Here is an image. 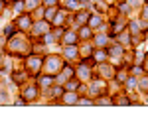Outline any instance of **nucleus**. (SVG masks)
I'll return each instance as SVG.
<instances>
[{"label":"nucleus","instance_id":"f3484780","mask_svg":"<svg viewBox=\"0 0 148 138\" xmlns=\"http://www.w3.org/2000/svg\"><path fill=\"white\" fill-rule=\"evenodd\" d=\"M95 57L101 59V61H105V59H107V53H105V51H99V53H95Z\"/></svg>","mask_w":148,"mask_h":138},{"label":"nucleus","instance_id":"f8f14e48","mask_svg":"<svg viewBox=\"0 0 148 138\" xmlns=\"http://www.w3.org/2000/svg\"><path fill=\"white\" fill-rule=\"evenodd\" d=\"M51 83H53L51 77H42V79H40V85H42V87H49Z\"/></svg>","mask_w":148,"mask_h":138},{"label":"nucleus","instance_id":"1a4fd4ad","mask_svg":"<svg viewBox=\"0 0 148 138\" xmlns=\"http://www.w3.org/2000/svg\"><path fill=\"white\" fill-rule=\"evenodd\" d=\"M87 20H89V14L87 12H79L77 14V24H85Z\"/></svg>","mask_w":148,"mask_h":138},{"label":"nucleus","instance_id":"9d476101","mask_svg":"<svg viewBox=\"0 0 148 138\" xmlns=\"http://www.w3.org/2000/svg\"><path fill=\"white\" fill-rule=\"evenodd\" d=\"M73 75H75V71L71 67H63V77H65V79H71Z\"/></svg>","mask_w":148,"mask_h":138},{"label":"nucleus","instance_id":"4468645a","mask_svg":"<svg viewBox=\"0 0 148 138\" xmlns=\"http://www.w3.org/2000/svg\"><path fill=\"white\" fill-rule=\"evenodd\" d=\"M89 22H91V26H99L101 24V18L99 16H89Z\"/></svg>","mask_w":148,"mask_h":138},{"label":"nucleus","instance_id":"c85d7f7f","mask_svg":"<svg viewBox=\"0 0 148 138\" xmlns=\"http://www.w3.org/2000/svg\"><path fill=\"white\" fill-rule=\"evenodd\" d=\"M146 2H148V0H146Z\"/></svg>","mask_w":148,"mask_h":138},{"label":"nucleus","instance_id":"dca6fc26","mask_svg":"<svg viewBox=\"0 0 148 138\" xmlns=\"http://www.w3.org/2000/svg\"><path fill=\"white\" fill-rule=\"evenodd\" d=\"M22 6H24V0H16V2H14V10L16 12L22 10Z\"/></svg>","mask_w":148,"mask_h":138},{"label":"nucleus","instance_id":"a878e982","mask_svg":"<svg viewBox=\"0 0 148 138\" xmlns=\"http://www.w3.org/2000/svg\"><path fill=\"white\" fill-rule=\"evenodd\" d=\"M79 2H87V0H79Z\"/></svg>","mask_w":148,"mask_h":138},{"label":"nucleus","instance_id":"39448f33","mask_svg":"<svg viewBox=\"0 0 148 138\" xmlns=\"http://www.w3.org/2000/svg\"><path fill=\"white\" fill-rule=\"evenodd\" d=\"M47 28H49L47 20H44V22H38V24H34V34H38V36L46 34V32H47Z\"/></svg>","mask_w":148,"mask_h":138},{"label":"nucleus","instance_id":"ddd939ff","mask_svg":"<svg viewBox=\"0 0 148 138\" xmlns=\"http://www.w3.org/2000/svg\"><path fill=\"white\" fill-rule=\"evenodd\" d=\"M47 95H49V97H59V95H61V87H53L51 91L47 89Z\"/></svg>","mask_w":148,"mask_h":138},{"label":"nucleus","instance_id":"bb28decb","mask_svg":"<svg viewBox=\"0 0 148 138\" xmlns=\"http://www.w3.org/2000/svg\"><path fill=\"white\" fill-rule=\"evenodd\" d=\"M146 40H148V32H146Z\"/></svg>","mask_w":148,"mask_h":138},{"label":"nucleus","instance_id":"b1692460","mask_svg":"<svg viewBox=\"0 0 148 138\" xmlns=\"http://www.w3.org/2000/svg\"><path fill=\"white\" fill-rule=\"evenodd\" d=\"M140 87H142V89L146 87V89H148V77H146V79H142V81H140Z\"/></svg>","mask_w":148,"mask_h":138},{"label":"nucleus","instance_id":"aec40b11","mask_svg":"<svg viewBox=\"0 0 148 138\" xmlns=\"http://www.w3.org/2000/svg\"><path fill=\"white\" fill-rule=\"evenodd\" d=\"M142 18H144V20H148V4L142 8Z\"/></svg>","mask_w":148,"mask_h":138},{"label":"nucleus","instance_id":"412c9836","mask_svg":"<svg viewBox=\"0 0 148 138\" xmlns=\"http://www.w3.org/2000/svg\"><path fill=\"white\" fill-rule=\"evenodd\" d=\"M44 4H46V6H56L57 0H44Z\"/></svg>","mask_w":148,"mask_h":138},{"label":"nucleus","instance_id":"a211bd4d","mask_svg":"<svg viewBox=\"0 0 148 138\" xmlns=\"http://www.w3.org/2000/svg\"><path fill=\"white\" fill-rule=\"evenodd\" d=\"M81 38H91V32H89V28H83V32H81Z\"/></svg>","mask_w":148,"mask_h":138},{"label":"nucleus","instance_id":"9b49d317","mask_svg":"<svg viewBox=\"0 0 148 138\" xmlns=\"http://www.w3.org/2000/svg\"><path fill=\"white\" fill-rule=\"evenodd\" d=\"M24 79H26V73H14V83H24Z\"/></svg>","mask_w":148,"mask_h":138},{"label":"nucleus","instance_id":"6e6552de","mask_svg":"<svg viewBox=\"0 0 148 138\" xmlns=\"http://www.w3.org/2000/svg\"><path fill=\"white\" fill-rule=\"evenodd\" d=\"M56 14H57V8H56V6H51V8L47 6V10H46V20H47V22H51Z\"/></svg>","mask_w":148,"mask_h":138},{"label":"nucleus","instance_id":"20e7f679","mask_svg":"<svg viewBox=\"0 0 148 138\" xmlns=\"http://www.w3.org/2000/svg\"><path fill=\"white\" fill-rule=\"evenodd\" d=\"M38 97V87L36 85H30V87H26V91L22 93V99L24 101H32Z\"/></svg>","mask_w":148,"mask_h":138},{"label":"nucleus","instance_id":"393cba45","mask_svg":"<svg viewBox=\"0 0 148 138\" xmlns=\"http://www.w3.org/2000/svg\"><path fill=\"white\" fill-rule=\"evenodd\" d=\"M2 8H4V0H0V10H2Z\"/></svg>","mask_w":148,"mask_h":138},{"label":"nucleus","instance_id":"4be33fe9","mask_svg":"<svg viewBox=\"0 0 148 138\" xmlns=\"http://www.w3.org/2000/svg\"><path fill=\"white\" fill-rule=\"evenodd\" d=\"M130 30L132 32H138V22H130Z\"/></svg>","mask_w":148,"mask_h":138},{"label":"nucleus","instance_id":"7ed1b4c3","mask_svg":"<svg viewBox=\"0 0 148 138\" xmlns=\"http://www.w3.org/2000/svg\"><path fill=\"white\" fill-rule=\"evenodd\" d=\"M42 63H44V61H42L40 57H30L28 61H26V67H28L30 73H38L40 67H42Z\"/></svg>","mask_w":148,"mask_h":138},{"label":"nucleus","instance_id":"6ab92c4d","mask_svg":"<svg viewBox=\"0 0 148 138\" xmlns=\"http://www.w3.org/2000/svg\"><path fill=\"white\" fill-rule=\"evenodd\" d=\"M77 103L79 105H93V101H89V99H77Z\"/></svg>","mask_w":148,"mask_h":138},{"label":"nucleus","instance_id":"f257e3e1","mask_svg":"<svg viewBox=\"0 0 148 138\" xmlns=\"http://www.w3.org/2000/svg\"><path fill=\"white\" fill-rule=\"evenodd\" d=\"M42 65H46L47 73H57V71L61 69V57H59V55H49Z\"/></svg>","mask_w":148,"mask_h":138},{"label":"nucleus","instance_id":"cd10ccee","mask_svg":"<svg viewBox=\"0 0 148 138\" xmlns=\"http://www.w3.org/2000/svg\"><path fill=\"white\" fill-rule=\"evenodd\" d=\"M95 2H99V0H95Z\"/></svg>","mask_w":148,"mask_h":138},{"label":"nucleus","instance_id":"f03ea898","mask_svg":"<svg viewBox=\"0 0 148 138\" xmlns=\"http://www.w3.org/2000/svg\"><path fill=\"white\" fill-rule=\"evenodd\" d=\"M16 26H18L20 30H32V18H30V14H22V16L16 20Z\"/></svg>","mask_w":148,"mask_h":138},{"label":"nucleus","instance_id":"423d86ee","mask_svg":"<svg viewBox=\"0 0 148 138\" xmlns=\"http://www.w3.org/2000/svg\"><path fill=\"white\" fill-rule=\"evenodd\" d=\"M75 40H77V36L73 32H67L65 38H63V46H75Z\"/></svg>","mask_w":148,"mask_h":138},{"label":"nucleus","instance_id":"5701e85b","mask_svg":"<svg viewBox=\"0 0 148 138\" xmlns=\"http://www.w3.org/2000/svg\"><path fill=\"white\" fill-rule=\"evenodd\" d=\"M14 34V26H8V28H6V36H12Z\"/></svg>","mask_w":148,"mask_h":138},{"label":"nucleus","instance_id":"0eeeda50","mask_svg":"<svg viewBox=\"0 0 148 138\" xmlns=\"http://www.w3.org/2000/svg\"><path fill=\"white\" fill-rule=\"evenodd\" d=\"M63 103H67V105L77 103V93H65L63 95Z\"/></svg>","mask_w":148,"mask_h":138},{"label":"nucleus","instance_id":"2eb2a0df","mask_svg":"<svg viewBox=\"0 0 148 138\" xmlns=\"http://www.w3.org/2000/svg\"><path fill=\"white\" fill-rule=\"evenodd\" d=\"M38 2H40V0H26V4H28V10L36 8V6H38Z\"/></svg>","mask_w":148,"mask_h":138}]
</instances>
